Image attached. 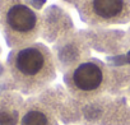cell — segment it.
Instances as JSON below:
<instances>
[{
  "instance_id": "obj_3",
  "label": "cell",
  "mask_w": 130,
  "mask_h": 125,
  "mask_svg": "<svg viewBox=\"0 0 130 125\" xmlns=\"http://www.w3.org/2000/svg\"><path fill=\"white\" fill-rule=\"evenodd\" d=\"M5 22L12 32L21 36L32 35L37 28L36 13L31 8L21 3H17L8 9Z\"/></svg>"
},
{
  "instance_id": "obj_2",
  "label": "cell",
  "mask_w": 130,
  "mask_h": 125,
  "mask_svg": "<svg viewBox=\"0 0 130 125\" xmlns=\"http://www.w3.org/2000/svg\"><path fill=\"white\" fill-rule=\"evenodd\" d=\"M106 83V73L97 61H84L70 74L69 88L79 97H92L101 92Z\"/></svg>"
},
{
  "instance_id": "obj_4",
  "label": "cell",
  "mask_w": 130,
  "mask_h": 125,
  "mask_svg": "<svg viewBox=\"0 0 130 125\" xmlns=\"http://www.w3.org/2000/svg\"><path fill=\"white\" fill-rule=\"evenodd\" d=\"M91 14L102 22H121L129 14L130 4L127 0H89Z\"/></svg>"
},
{
  "instance_id": "obj_5",
  "label": "cell",
  "mask_w": 130,
  "mask_h": 125,
  "mask_svg": "<svg viewBox=\"0 0 130 125\" xmlns=\"http://www.w3.org/2000/svg\"><path fill=\"white\" fill-rule=\"evenodd\" d=\"M19 125H55V122L46 108L42 106H31L22 115Z\"/></svg>"
},
{
  "instance_id": "obj_1",
  "label": "cell",
  "mask_w": 130,
  "mask_h": 125,
  "mask_svg": "<svg viewBox=\"0 0 130 125\" xmlns=\"http://www.w3.org/2000/svg\"><path fill=\"white\" fill-rule=\"evenodd\" d=\"M15 77L26 87L38 89L54 78L50 54L40 45L21 49L13 60Z\"/></svg>"
},
{
  "instance_id": "obj_6",
  "label": "cell",
  "mask_w": 130,
  "mask_h": 125,
  "mask_svg": "<svg viewBox=\"0 0 130 125\" xmlns=\"http://www.w3.org/2000/svg\"><path fill=\"white\" fill-rule=\"evenodd\" d=\"M17 124V112L2 110L0 111V125H15Z\"/></svg>"
}]
</instances>
